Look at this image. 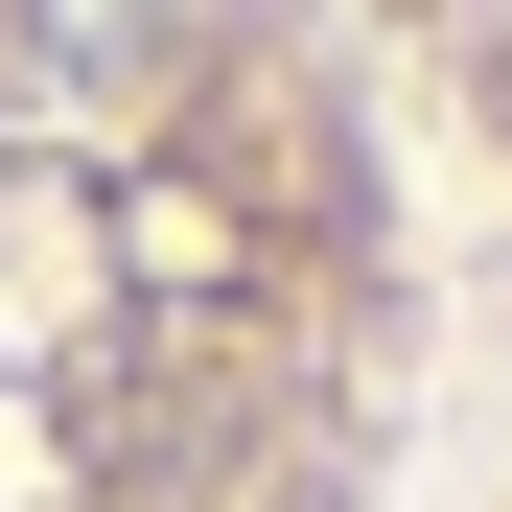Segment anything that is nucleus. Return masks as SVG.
Masks as SVG:
<instances>
[{"instance_id": "nucleus-1", "label": "nucleus", "mask_w": 512, "mask_h": 512, "mask_svg": "<svg viewBox=\"0 0 512 512\" xmlns=\"http://www.w3.org/2000/svg\"><path fill=\"white\" fill-rule=\"evenodd\" d=\"M443 140L350 0H0V512H419Z\"/></svg>"}, {"instance_id": "nucleus-2", "label": "nucleus", "mask_w": 512, "mask_h": 512, "mask_svg": "<svg viewBox=\"0 0 512 512\" xmlns=\"http://www.w3.org/2000/svg\"><path fill=\"white\" fill-rule=\"evenodd\" d=\"M373 70H396V117L419 140H466L489 187H512V0H350Z\"/></svg>"}]
</instances>
